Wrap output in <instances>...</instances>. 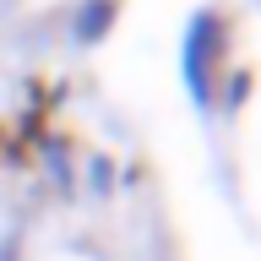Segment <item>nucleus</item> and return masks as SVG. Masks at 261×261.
Masks as SVG:
<instances>
[{
  "label": "nucleus",
  "mask_w": 261,
  "mask_h": 261,
  "mask_svg": "<svg viewBox=\"0 0 261 261\" xmlns=\"http://www.w3.org/2000/svg\"><path fill=\"white\" fill-rule=\"evenodd\" d=\"M120 22V0H76L71 11H65V33H71V49H98L103 38L114 33Z\"/></svg>",
  "instance_id": "obj_2"
},
{
  "label": "nucleus",
  "mask_w": 261,
  "mask_h": 261,
  "mask_svg": "<svg viewBox=\"0 0 261 261\" xmlns=\"http://www.w3.org/2000/svg\"><path fill=\"white\" fill-rule=\"evenodd\" d=\"M256 6H261V0H256Z\"/></svg>",
  "instance_id": "obj_6"
},
{
  "label": "nucleus",
  "mask_w": 261,
  "mask_h": 261,
  "mask_svg": "<svg viewBox=\"0 0 261 261\" xmlns=\"http://www.w3.org/2000/svg\"><path fill=\"white\" fill-rule=\"evenodd\" d=\"M250 87H256V71H250V65H228L223 76H218V98H212V114H228V120H234V114L250 103Z\"/></svg>",
  "instance_id": "obj_3"
},
{
  "label": "nucleus",
  "mask_w": 261,
  "mask_h": 261,
  "mask_svg": "<svg viewBox=\"0 0 261 261\" xmlns=\"http://www.w3.org/2000/svg\"><path fill=\"white\" fill-rule=\"evenodd\" d=\"M0 261H16V234H6V240H0Z\"/></svg>",
  "instance_id": "obj_5"
},
{
  "label": "nucleus",
  "mask_w": 261,
  "mask_h": 261,
  "mask_svg": "<svg viewBox=\"0 0 261 261\" xmlns=\"http://www.w3.org/2000/svg\"><path fill=\"white\" fill-rule=\"evenodd\" d=\"M87 185H93L98 196H109V191H114V158L93 152V158H87Z\"/></svg>",
  "instance_id": "obj_4"
},
{
  "label": "nucleus",
  "mask_w": 261,
  "mask_h": 261,
  "mask_svg": "<svg viewBox=\"0 0 261 261\" xmlns=\"http://www.w3.org/2000/svg\"><path fill=\"white\" fill-rule=\"evenodd\" d=\"M228 44H234V22L223 6H196L179 28V82H185V98L201 120H212L218 76L228 71Z\"/></svg>",
  "instance_id": "obj_1"
}]
</instances>
